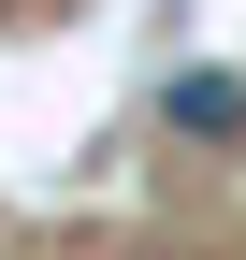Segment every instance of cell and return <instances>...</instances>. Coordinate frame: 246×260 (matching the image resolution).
I'll return each mask as SVG.
<instances>
[{
    "mask_svg": "<svg viewBox=\"0 0 246 260\" xmlns=\"http://www.w3.org/2000/svg\"><path fill=\"white\" fill-rule=\"evenodd\" d=\"M160 130H174V145H246V73H203V58H189V73L160 87Z\"/></svg>",
    "mask_w": 246,
    "mask_h": 260,
    "instance_id": "6da1fadb",
    "label": "cell"
}]
</instances>
